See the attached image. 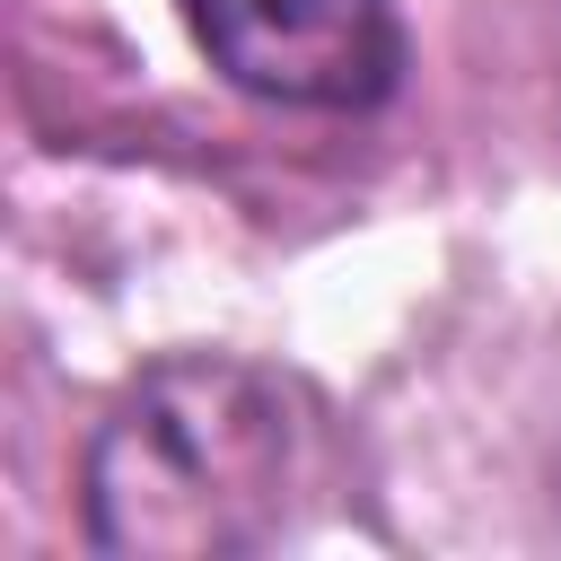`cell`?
Listing matches in <instances>:
<instances>
[{
	"instance_id": "7a4b0ae2",
	"label": "cell",
	"mask_w": 561,
	"mask_h": 561,
	"mask_svg": "<svg viewBox=\"0 0 561 561\" xmlns=\"http://www.w3.org/2000/svg\"><path fill=\"white\" fill-rule=\"evenodd\" d=\"M202 53L272 105L351 114L377 105L403 70L394 0H184Z\"/></svg>"
},
{
	"instance_id": "6da1fadb",
	"label": "cell",
	"mask_w": 561,
	"mask_h": 561,
	"mask_svg": "<svg viewBox=\"0 0 561 561\" xmlns=\"http://www.w3.org/2000/svg\"><path fill=\"white\" fill-rule=\"evenodd\" d=\"M316 482V421L254 359L149 368L88 447V535L140 561H219L289 535Z\"/></svg>"
}]
</instances>
